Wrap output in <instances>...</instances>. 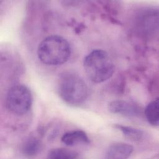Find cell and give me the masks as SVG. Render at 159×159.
I'll return each mask as SVG.
<instances>
[{
	"label": "cell",
	"mask_w": 159,
	"mask_h": 159,
	"mask_svg": "<svg viewBox=\"0 0 159 159\" xmlns=\"http://www.w3.org/2000/svg\"><path fill=\"white\" fill-rule=\"evenodd\" d=\"M58 93L66 102L76 105L82 103L87 98L88 88L83 80L77 74L66 71L58 80Z\"/></svg>",
	"instance_id": "3"
},
{
	"label": "cell",
	"mask_w": 159,
	"mask_h": 159,
	"mask_svg": "<svg viewBox=\"0 0 159 159\" xmlns=\"http://www.w3.org/2000/svg\"><path fill=\"white\" fill-rule=\"evenodd\" d=\"M32 98L29 88L22 84L13 86L6 96V106L13 114L22 115L27 113L32 106Z\"/></svg>",
	"instance_id": "4"
},
{
	"label": "cell",
	"mask_w": 159,
	"mask_h": 159,
	"mask_svg": "<svg viewBox=\"0 0 159 159\" xmlns=\"http://www.w3.org/2000/svg\"><path fill=\"white\" fill-rule=\"evenodd\" d=\"M78 157V153L73 150L63 148H53L48 152L47 158L51 159H70Z\"/></svg>",
	"instance_id": "10"
},
{
	"label": "cell",
	"mask_w": 159,
	"mask_h": 159,
	"mask_svg": "<svg viewBox=\"0 0 159 159\" xmlns=\"http://www.w3.org/2000/svg\"><path fill=\"white\" fill-rule=\"evenodd\" d=\"M71 48L68 41L59 35H50L39 45V60L47 65L55 66L65 63L70 57Z\"/></svg>",
	"instance_id": "1"
},
{
	"label": "cell",
	"mask_w": 159,
	"mask_h": 159,
	"mask_svg": "<svg viewBox=\"0 0 159 159\" xmlns=\"http://www.w3.org/2000/svg\"><path fill=\"white\" fill-rule=\"evenodd\" d=\"M61 142L67 146H74L80 143H88L89 139L83 130H73L65 133L61 137Z\"/></svg>",
	"instance_id": "7"
},
{
	"label": "cell",
	"mask_w": 159,
	"mask_h": 159,
	"mask_svg": "<svg viewBox=\"0 0 159 159\" xmlns=\"http://www.w3.org/2000/svg\"><path fill=\"white\" fill-rule=\"evenodd\" d=\"M133 147L125 143H116L111 145L106 153L107 159H125L133 152Z\"/></svg>",
	"instance_id": "6"
},
{
	"label": "cell",
	"mask_w": 159,
	"mask_h": 159,
	"mask_svg": "<svg viewBox=\"0 0 159 159\" xmlns=\"http://www.w3.org/2000/svg\"><path fill=\"white\" fill-rule=\"evenodd\" d=\"M116 127L120 130L122 134L130 140L139 141L143 138V133L139 129L122 125H116Z\"/></svg>",
	"instance_id": "11"
},
{
	"label": "cell",
	"mask_w": 159,
	"mask_h": 159,
	"mask_svg": "<svg viewBox=\"0 0 159 159\" xmlns=\"http://www.w3.org/2000/svg\"><path fill=\"white\" fill-rule=\"evenodd\" d=\"M83 66L87 76L96 83L110 78L114 71V63L107 54L102 50H94L84 58Z\"/></svg>",
	"instance_id": "2"
},
{
	"label": "cell",
	"mask_w": 159,
	"mask_h": 159,
	"mask_svg": "<svg viewBox=\"0 0 159 159\" xmlns=\"http://www.w3.org/2000/svg\"><path fill=\"white\" fill-rule=\"evenodd\" d=\"M109 111L125 116H138L141 113L140 108L134 103L123 100L111 102L108 105Z\"/></svg>",
	"instance_id": "5"
},
{
	"label": "cell",
	"mask_w": 159,
	"mask_h": 159,
	"mask_svg": "<svg viewBox=\"0 0 159 159\" xmlns=\"http://www.w3.org/2000/svg\"><path fill=\"white\" fill-rule=\"evenodd\" d=\"M145 115L148 122L153 125L157 126L159 121L158 99L150 102L145 109Z\"/></svg>",
	"instance_id": "8"
},
{
	"label": "cell",
	"mask_w": 159,
	"mask_h": 159,
	"mask_svg": "<svg viewBox=\"0 0 159 159\" xmlns=\"http://www.w3.org/2000/svg\"><path fill=\"white\" fill-rule=\"evenodd\" d=\"M42 144L39 140L35 137L27 139L22 146V153L27 156H34L40 150Z\"/></svg>",
	"instance_id": "9"
}]
</instances>
